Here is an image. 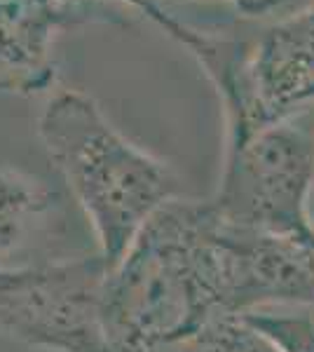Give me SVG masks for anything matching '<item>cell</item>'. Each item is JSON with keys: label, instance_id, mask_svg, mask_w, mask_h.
I'll use <instances>...</instances> for the list:
<instances>
[{"label": "cell", "instance_id": "cell-1", "mask_svg": "<svg viewBox=\"0 0 314 352\" xmlns=\"http://www.w3.org/2000/svg\"><path fill=\"white\" fill-rule=\"evenodd\" d=\"M223 317L218 217L179 195L157 209L104 285L113 352H157Z\"/></svg>", "mask_w": 314, "mask_h": 352}, {"label": "cell", "instance_id": "cell-2", "mask_svg": "<svg viewBox=\"0 0 314 352\" xmlns=\"http://www.w3.org/2000/svg\"><path fill=\"white\" fill-rule=\"evenodd\" d=\"M38 134L89 219L108 268L162 204L181 195L164 160L129 141L80 89L56 92L40 113Z\"/></svg>", "mask_w": 314, "mask_h": 352}, {"label": "cell", "instance_id": "cell-3", "mask_svg": "<svg viewBox=\"0 0 314 352\" xmlns=\"http://www.w3.org/2000/svg\"><path fill=\"white\" fill-rule=\"evenodd\" d=\"M190 54L221 96L225 144L239 141L314 104V3L251 43L197 31Z\"/></svg>", "mask_w": 314, "mask_h": 352}, {"label": "cell", "instance_id": "cell-4", "mask_svg": "<svg viewBox=\"0 0 314 352\" xmlns=\"http://www.w3.org/2000/svg\"><path fill=\"white\" fill-rule=\"evenodd\" d=\"M314 124L298 111L225 144L218 188L209 197L227 226L314 244Z\"/></svg>", "mask_w": 314, "mask_h": 352}, {"label": "cell", "instance_id": "cell-5", "mask_svg": "<svg viewBox=\"0 0 314 352\" xmlns=\"http://www.w3.org/2000/svg\"><path fill=\"white\" fill-rule=\"evenodd\" d=\"M101 254L0 270V331L52 352H113Z\"/></svg>", "mask_w": 314, "mask_h": 352}, {"label": "cell", "instance_id": "cell-6", "mask_svg": "<svg viewBox=\"0 0 314 352\" xmlns=\"http://www.w3.org/2000/svg\"><path fill=\"white\" fill-rule=\"evenodd\" d=\"M76 19L64 3L0 0V92L40 94L54 85V38Z\"/></svg>", "mask_w": 314, "mask_h": 352}, {"label": "cell", "instance_id": "cell-7", "mask_svg": "<svg viewBox=\"0 0 314 352\" xmlns=\"http://www.w3.org/2000/svg\"><path fill=\"white\" fill-rule=\"evenodd\" d=\"M54 192L36 176L0 164V270L19 261L45 228Z\"/></svg>", "mask_w": 314, "mask_h": 352}, {"label": "cell", "instance_id": "cell-8", "mask_svg": "<svg viewBox=\"0 0 314 352\" xmlns=\"http://www.w3.org/2000/svg\"><path fill=\"white\" fill-rule=\"evenodd\" d=\"M157 352H279V348L244 317H218Z\"/></svg>", "mask_w": 314, "mask_h": 352}, {"label": "cell", "instance_id": "cell-9", "mask_svg": "<svg viewBox=\"0 0 314 352\" xmlns=\"http://www.w3.org/2000/svg\"><path fill=\"white\" fill-rule=\"evenodd\" d=\"M244 320L277 345L279 352H314V308H270Z\"/></svg>", "mask_w": 314, "mask_h": 352}, {"label": "cell", "instance_id": "cell-10", "mask_svg": "<svg viewBox=\"0 0 314 352\" xmlns=\"http://www.w3.org/2000/svg\"><path fill=\"white\" fill-rule=\"evenodd\" d=\"M52 3H66V0H52ZM117 3L131 5L134 10H139L141 14L148 16L153 24H157L169 38H174V41H179V36L183 33V28H186V24H181V21L174 19L169 12H164L155 0H117Z\"/></svg>", "mask_w": 314, "mask_h": 352}, {"label": "cell", "instance_id": "cell-11", "mask_svg": "<svg viewBox=\"0 0 314 352\" xmlns=\"http://www.w3.org/2000/svg\"><path fill=\"white\" fill-rule=\"evenodd\" d=\"M237 12L247 14V16H260V14H267L272 10H277L284 0H227Z\"/></svg>", "mask_w": 314, "mask_h": 352}, {"label": "cell", "instance_id": "cell-12", "mask_svg": "<svg viewBox=\"0 0 314 352\" xmlns=\"http://www.w3.org/2000/svg\"><path fill=\"white\" fill-rule=\"evenodd\" d=\"M310 214H312V226H314V195H312V207H310Z\"/></svg>", "mask_w": 314, "mask_h": 352}]
</instances>
